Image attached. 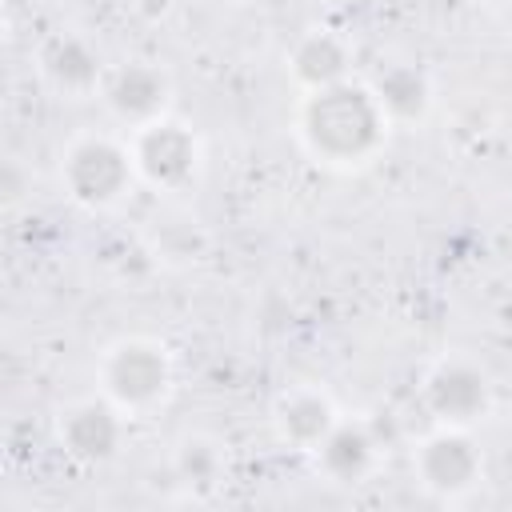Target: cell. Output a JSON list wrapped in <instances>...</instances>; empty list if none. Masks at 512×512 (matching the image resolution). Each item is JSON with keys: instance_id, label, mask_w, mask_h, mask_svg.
I'll use <instances>...</instances> for the list:
<instances>
[{"instance_id": "obj_1", "label": "cell", "mask_w": 512, "mask_h": 512, "mask_svg": "<svg viewBox=\"0 0 512 512\" xmlns=\"http://www.w3.org/2000/svg\"><path fill=\"white\" fill-rule=\"evenodd\" d=\"M388 116L368 84L340 80L320 92H304L296 108V136L316 164L364 168L388 140Z\"/></svg>"}, {"instance_id": "obj_2", "label": "cell", "mask_w": 512, "mask_h": 512, "mask_svg": "<svg viewBox=\"0 0 512 512\" xmlns=\"http://www.w3.org/2000/svg\"><path fill=\"white\" fill-rule=\"evenodd\" d=\"M96 380H100V392L124 416H144L168 400V392L176 384V364L160 340L120 336L100 352Z\"/></svg>"}, {"instance_id": "obj_3", "label": "cell", "mask_w": 512, "mask_h": 512, "mask_svg": "<svg viewBox=\"0 0 512 512\" xmlns=\"http://www.w3.org/2000/svg\"><path fill=\"white\" fill-rule=\"evenodd\" d=\"M136 180L140 176H136L132 148L112 136H100V132L76 136L60 156V184H64L68 200L88 212H104V208L120 204Z\"/></svg>"}, {"instance_id": "obj_4", "label": "cell", "mask_w": 512, "mask_h": 512, "mask_svg": "<svg viewBox=\"0 0 512 512\" xmlns=\"http://www.w3.org/2000/svg\"><path fill=\"white\" fill-rule=\"evenodd\" d=\"M128 148H132V160H136V176L144 184H152L156 192H184V188L196 184V176L204 168L200 136L188 124L172 120V116L136 128Z\"/></svg>"}, {"instance_id": "obj_5", "label": "cell", "mask_w": 512, "mask_h": 512, "mask_svg": "<svg viewBox=\"0 0 512 512\" xmlns=\"http://www.w3.org/2000/svg\"><path fill=\"white\" fill-rule=\"evenodd\" d=\"M492 400H496V388H492L488 368L460 352L440 356L420 380V404L428 408L436 424L472 428L476 420L492 412Z\"/></svg>"}, {"instance_id": "obj_6", "label": "cell", "mask_w": 512, "mask_h": 512, "mask_svg": "<svg viewBox=\"0 0 512 512\" xmlns=\"http://www.w3.org/2000/svg\"><path fill=\"white\" fill-rule=\"evenodd\" d=\"M412 472L416 484L440 500H456L472 492L484 476V456L480 444L468 436V428L436 424L416 448H412Z\"/></svg>"}, {"instance_id": "obj_7", "label": "cell", "mask_w": 512, "mask_h": 512, "mask_svg": "<svg viewBox=\"0 0 512 512\" xmlns=\"http://www.w3.org/2000/svg\"><path fill=\"white\" fill-rule=\"evenodd\" d=\"M104 108L112 112V120H120L124 128H144L152 120H164L172 108V76L152 64V60H124L116 68H108L100 92Z\"/></svg>"}, {"instance_id": "obj_8", "label": "cell", "mask_w": 512, "mask_h": 512, "mask_svg": "<svg viewBox=\"0 0 512 512\" xmlns=\"http://www.w3.org/2000/svg\"><path fill=\"white\" fill-rule=\"evenodd\" d=\"M56 444L64 448L68 460H76L84 468H100V464L116 460V452L124 444V412L108 396L76 400L56 420Z\"/></svg>"}, {"instance_id": "obj_9", "label": "cell", "mask_w": 512, "mask_h": 512, "mask_svg": "<svg viewBox=\"0 0 512 512\" xmlns=\"http://www.w3.org/2000/svg\"><path fill=\"white\" fill-rule=\"evenodd\" d=\"M36 68H40V76H44V84H48L52 92L72 96V100L100 92V84H104V76H108L104 60H100V48H96L88 36L64 32V28L40 40V48H36Z\"/></svg>"}, {"instance_id": "obj_10", "label": "cell", "mask_w": 512, "mask_h": 512, "mask_svg": "<svg viewBox=\"0 0 512 512\" xmlns=\"http://www.w3.org/2000/svg\"><path fill=\"white\" fill-rule=\"evenodd\" d=\"M376 460H380V440H376L372 424L360 416H340L336 428L316 448V468L336 488L364 484L376 472Z\"/></svg>"}, {"instance_id": "obj_11", "label": "cell", "mask_w": 512, "mask_h": 512, "mask_svg": "<svg viewBox=\"0 0 512 512\" xmlns=\"http://www.w3.org/2000/svg\"><path fill=\"white\" fill-rule=\"evenodd\" d=\"M336 420H340V412H336L332 396L312 384L284 388L272 400V428H276L280 444H288L296 452H316L320 440L336 428Z\"/></svg>"}, {"instance_id": "obj_12", "label": "cell", "mask_w": 512, "mask_h": 512, "mask_svg": "<svg viewBox=\"0 0 512 512\" xmlns=\"http://www.w3.org/2000/svg\"><path fill=\"white\" fill-rule=\"evenodd\" d=\"M348 68H352V44L332 28H308L288 48V72L304 92H320L348 80Z\"/></svg>"}, {"instance_id": "obj_13", "label": "cell", "mask_w": 512, "mask_h": 512, "mask_svg": "<svg viewBox=\"0 0 512 512\" xmlns=\"http://www.w3.org/2000/svg\"><path fill=\"white\" fill-rule=\"evenodd\" d=\"M372 96L380 100L388 124H420L432 112V76L416 60H392L372 76Z\"/></svg>"}, {"instance_id": "obj_14", "label": "cell", "mask_w": 512, "mask_h": 512, "mask_svg": "<svg viewBox=\"0 0 512 512\" xmlns=\"http://www.w3.org/2000/svg\"><path fill=\"white\" fill-rule=\"evenodd\" d=\"M172 472L188 492H212L228 472V452L208 432H188L172 448Z\"/></svg>"}, {"instance_id": "obj_15", "label": "cell", "mask_w": 512, "mask_h": 512, "mask_svg": "<svg viewBox=\"0 0 512 512\" xmlns=\"http://www.w3.org/2000/svg\"><path fill=\"white\" fill-rule=\"evenodd\" d=\"M492 4H508V0H492Z\"/></svg>"}]
</instances>
